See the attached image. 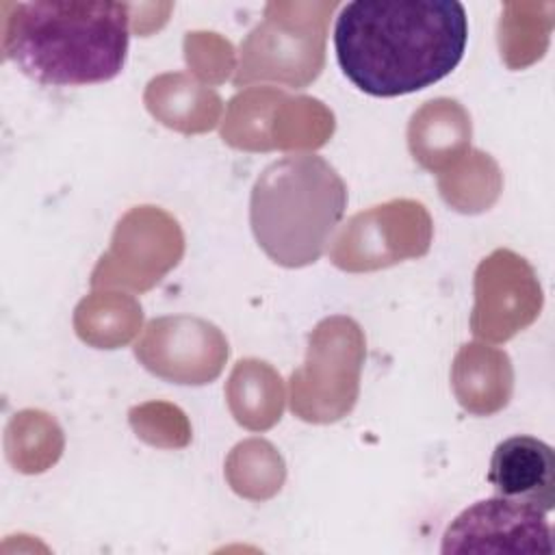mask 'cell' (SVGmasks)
Segmentation results:
<instances>
[{"label":"cell","instance_id":"cell-1","mask_svg":"<svg viewBox=\"0 0 555 555\" xmlns=\"http://www.w3.org/2000/svg\"><path fill=\"white\" fill-rule=\"evenodd\" d=\"M468 43L457 0H356L334 22V52L360 91L397 98L447 78Z\"/></svg>","mask_w":555,"mask_h":555},{"label":"cell","instance_id":"cell-2","mask_svg":"<svg viewBox=\"0 0 555 555\" xmlns=\"http://www.w3.org/2000/svg\"><path fill=\"white\" fill-rule=\"evenodd\" d=\"M128 43V7L106 0L17 2L4 35L7 59L50 87L113 80L126 65Z\"/></svg>","mask_w":555,"mask_h":555},{"label":"cell","instance_id":"cell-3","mask_svg":"<svg viewBox=\"0 0 555 555\" xmlns=\"http://www.w3.org/2000/svg\"><path fill=\"white\" fill-rule=\"evenodd\" d=\"M347 189L317 154H291L271 163L251 191V230L280 264L314 262L340 221Z\"/></svg>","mask_w":555,"mask_h":555},{"label":"cell","instance_id":"cell-4","mask_svg":"<svg viewBox=\"0 0 555 555\" xmlns=\"http://www.w3.org/2000/svg\"><path fill=\"white\" fill-rule=\"evenodd\" d=\"M546 514L503 496H490L460 512L442 535V553L535 555L553 553Z\"/></svg>","mask_w":555,"mask_h":555},{"label":"cell","instance_id":"cell-5","mask_svg":"<svg viewBox=\"0 0 555 555\" xmlns=\"http://www.w3.org/2000/svg\"><path fill=\"white\" fill-rule=\"evenodd\" d=\"M486 477L496 496L544 514L555 507V453L540 438L518 434L501 440L492 451Z\"/></svg>","mask_w":555,"mask_h":555}]
</instances>
